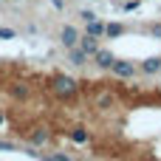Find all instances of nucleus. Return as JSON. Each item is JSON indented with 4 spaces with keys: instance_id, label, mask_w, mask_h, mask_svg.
Returning <instances> with one entry per match:
<instances>
[{
    "instance_id": "1",
    "label": "nucleus",
    "mask_w": 161,
    "mask_h": 161,
    "mask_svg": "<svg viewBox=\"0 0 161 161\" xmlns=\"http://www.w3.org/2000/svg\"><path fill=\"white\" fill-rule=\"evenodd\" d=\"M48 91L57 99H74V96H79V82L68 74H54L48 79Z\"/></svg>"
},
{
    "instance_id": "16",
    "label": "nucleus",
    "mask_w": 161,
    "mask_h": 161,
    "mask_svg": "<svg viewBox=\"0 0 161 161\" xmlns=\"http://www.w3.org/2000/svg\"><path fill=\"white\" fill-rule=\"evenodd\" d=\"M150 34H153V37H158V40H161V23H153V25H150Z\"/></svg>"
},
{
    "instance_id": "2",
    "label": "nucleus",
    "mask_w": 161,
    "mask_h": 161,
    "mask_svg": "<svg viewBox=\"0 0 161 161\" xmlns=\"http://www.w3.org/2000/svg\"><path fill=\"white\" fill-rule=\"evenodd\" d=\"M136 65L133 62H127V59H113V65H110V74L113 76H119V79H130V76H136Z\"/></svg>"
},
{
    "instance_id": "10",
    "label": "nucleus",
    "mask_w": 161,
    "mask_h": 161,
    "mask_svg": "<svg viewBox=\"0 0 161 161\" xmlns=\"http://www.w3.org/2000/svg\"><path fill=\"white\" fill-rule=\"evenodd\" d=\"M116 105V96L110 93V91H102V93H96V108L99 110H110Z\"/></svg>"
},
{
    "instance_id": "3",
    "label": "nucleus",
    "mask_w": 161,
    "mask_h": 161,
    "mask_svg": "<svg viewBox=\"0 0 161 161\" xmlns=\"http://www.w3.org/2000/svg\"><path fill=\"white\" fill-rule=\"evenodd\" d=\"M59 42H62V48H74V45H79V28H76V25H62V31H59Z\"/></svg>"
},
{
    "instance_id": "11",
    "label": "nucleus",
    "mask_w": 161,
    "mask_h": 161,
    "mask_svg": "<svg viewBox=\"0 0 161 161\" xmlns=\"http://www.w3.org/2000/svg\"><path fill=\"white\" fill-rule=\"evenodd\" d=\"M71 142H76V144H88L91 142V133H88V127H71Z\"/></svg>"
},
{
    "instance_id": "7",
    "label": "nucleus",
    "mask_w": 161,
    "mask_h": 161,
    "mask_svg": "<svg viewBox=\"0 0 161 161\" xmlns=\"http://www.w3.org/2000/svg\"><path fill=\"white\" fill-rule=\"evenodd\" d=\"M139 71H142V74H147V76L161 74V57H150V59H144V62L139 65Z\"/></svg>"
},
{
    "instance_id": "5",
    "label": "nucleus",
    "mask_w": 161,
    "mask_h": 161,
    "mask_svg": "<svg viewBox=\"0 0 161 161\" xmlns=\"http://www.w3.org/2000/svg\"><path fill=\"white\" fill-rule=\"evenodd\" d=\"M79 48L88 54V57H93L102 45H99V37H91V34H79Z\"/></svg>"
},
{
    "instance_id": "13",
    "label": "nucleus",
    "mask_w": 161,
    "mask_h": 161,
    "mask_svg": "<svg viewBox=\"0 0 161 161\" xmlns=\"http://www.w3.org/2000/svg\"><path fill=\"white\" fill-rule=\"evenodd\" d=\"M51 139V133H48V127H34V133H31V144L34 147H40V144H45Z\"/></svg>"
},
{
    "instance_id": "15",
    "label": "nucleus",
    "mask_w": 161,
    "mask_h": 161,
    "mask_svg": "<svg viewBox=\"0 0 161 161\" xmlns=\"http://www.w3.org/2000/svg\"><path fill=\"white\" fill-rule=\"evenodd\" d=\"M79 20H82V23H91V20H96V14L85 8V11H79Z\"/></svg>"
},
{
    "instance_id": "14",
    "label": "nucleus",
    "mask_w": 161,
    "mask_h": 161,
    "mask_svg": "<svg viewBox=\"0 0 161 161\" xmlns=\"http://www.w3.org/2000/svg\"><path fill=\"white\" fill-rule=\"evenodd\" d=\"M0 40H17V31H14V28H6V25H3V28H0Z\"/></svg>"
},
{
    "instance_id": "19",
    "label": "nucleus",
    "mask_w": 161,
    "mask_h": 161,
    "mask_svg": "<svg viewBox=\"0 0 161 161\" xmlns=\"http://www.w3.org/2000/svg\"><path fill=\"white\" fill-rule=\"evenodd\" d=\"M3 122H6V116H3V110H0V127H3Z\"/></svg>"
},
{
    "instance_id": "12",
    "label": "nucleus",
    "mask_w": 161,
    "mask_h": 161,
    "mask_svg": "<svg viewBox=\"0 0 161 161\" xmlns=\"http://www.w3.org/2000/svg\"><path fill=\"white\" fill-rule=\"evenodd\" d=\"M125 34V25L122 23H105V40H116Z\"/></svg>"
},
{
    "instance_id": "8",
    "label": "nucleus",
    "mask_w": 161,
    "mask_h": 161,
    "mask_svg": "<svg viewBox=\"0 0 161 161\" xmlns=\"http://www.w3.org/2000/svg\"><path fill=\"white\" fill-rule=\"evenodd\" d=\"M8 93H11V99H20V102H23V99L31 96V88H28L25 82H11V85H8Z\"/></svg>"
},
{
    "instance_id": "4",
    "label": "nucleus",
    "mask_w": 161,
    "mask_h": 161,
    "mask_svg": "<svg viewBox=\"0 0 161 161\" xmlns=\"http://www.w3.org/2000/svg\"><path fill=\"white\" fill-rule=\"evenodd\" d=\"M91 59H93V65H96L99 71H110V65H113V59H116V57H113L108 48H99V51H96Z\"/></svg>"
},
{
    "instance_id": "6",
    "label": "nucleus",
    "mask_w": 161,
    "mask_h": 161,
    "mask_svg": "<svg viewBox=\"0 0 161 161\" xmlns=\"http://www.w3.org/2000/svg\"><path fill=\"white\" fill-rule=\"evenodd\" d=\"M88 59H91V57H88V54H85L79 45L68 48V62H71V65H76V68H85V65H88Z\"/></svg>"
},
{
    "instance_id": "9",
    "label": "nucleus",
    "mask_w": 161,
    "mask_h": 161,
    "mask_svg": "<svg viewBox=\"0 0 161 161\" xmlns=\"http://www.w3.org/2000/svg\"><path fill=\"white\" fill-rule=\"evenodd\" d=\"M85 34H91V37H99V40H105V23L96 17V20H91V23H85Z\"/></svg>"
},
{
    "instance_id": "18",
    "label": "nucleus",
    "mask_w": 161,
    "mask_h": 161,
    "mask_svg": "<svg viewBox=\"0 0 161 161\" xmlns=\"http://www.w3.org/2000/svg\"><path fill=\"white\" fill-rule=\"evenodd\" d=\"M0 150H14V144L11 142H0Z\"/></svg>"
},
{
    "instance_id": "17",
    "label": "nucleus",
    "mask_w": 161,
    "mask_h": 161,
    "mask_svg": "<svg viewBox=\"0 0 161 161\" xmlns=\"http://www.w3.org/2000/svg\"><path fill=\"white\" fill-rule=\"evenodd\" d=\"M42 161H74V158H68V156H45Z\"/></svg>"
}]
</instances>
